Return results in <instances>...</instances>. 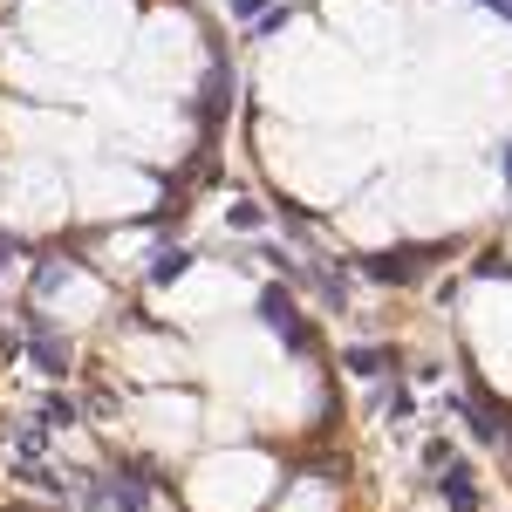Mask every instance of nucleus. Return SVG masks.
Masks as SVG:
<instances>
[{
	"instance_id": "f257e3e1",
	"label": "nucleus",
	"mask_w": 512,
	"mask_h": 512,
	"mask_svg": "<svg viewBox=\"0 0 512 512\" xmlns=\"http://www.w3.org/2000/svg\"><path fill=\"white\" fill-rule=\"evenodd\" d=\"M437 492H444V506H451V512H478V499H485V492H478V472H472V465H458V458L444 465Z\"/></svg>"
},
{
	"instance_id": "f03ea898",
	"label": "nucleus",
	"mask_w": 512,
	"mask_h": 512,
	"mask_svg": "<svg viewBox=\"0 0 512 512\" xmlns=\"http://www.w3.org/2000/svg\"><path fill=\"white\" fill-rule=\"evenodd\" d=\"M260 315L274 321V335H280V342H287V349H308V328H301V315L287 308V294H280V287H274V294H267V301H260Z\"/></svg>"
},
{
	"instance_id": "7ed1b4c3",
	"label": "nucleus",
	"mask_w": 512,
	"mask_h": 512,
	"mask_svg": "<svg viewBox=\"0 0 512 512\" xmlns=\"http://www.w3.org/2000/svg\"><path fill=\"white\" fill-rule=\"evenodd\" d=\"M424 260H437V246H424V253H376L369 274H376V280H417L410 267H424Z\"/></svg>"
},
{
	"instance_id": "20e7f679",
	"label": "nucleus",
	"mask_w": 512,
	"mask_h": 512,
	"mask_svg": "<svg viewBox=\"0 0 512 512\" xmlns=\"http://www.w3.org/2000/svg\"><path fill=\"white\" fill-rule=\"evenodd\" d=\"M110 499H117V512H144V506H151V492H144V485H137L130 472L110 478Z\"/></svg>"
},
{
	"instance_id": "39448f33",
	"label": "nucleus",
	"mask_w": 512,
	"mask_h": 512,
	"mask_svg": "<svg viewBox=\"0 0 512 512\" xmlns=\"http://www.w3.org/2000/svg\"><path fill=\"white\" fill-rule=\"evenodd\" d=\"M28 355H35V362L48 369V376H62V369H69V349H62L55 335H35V342H28Z\"/></svg>"
},
{
	"instance_id": "423d86ee",
	"label": "nucleus",
	"mask_w": 512,
	"mask_h": 512,
	"mask_svg": "<svg viewBox=\"0 0 512 512\" xmlns=\"http://www.w3.org/2000/svg\"><path fill=\"white\" fill-rule=\"evenodd\" d=\"M226 226H233V233H260V226H267V212H260V198H233V212H226Z\"/></svg>"
},
{
	"instance_id": "0eeeda50",
	"label": "nucleus",
	"mask_w": 512,
	"mask_h": 512,
	"mask_svg": "<svg viewBox=\"0 0 512 512\" xmlns=\"http://www.w3.org/2000/svg\"><path fill=\"white\" fill-rule=\"evenodd\" d=\"M451 410H458V417H465V424H472V431L485 437V444H499V424H492V417H485V410H478L472 396H451Z\"/></svg>"
},
{
	"instance_id": "6e6552de",
	"label": "nucleus",
	"mask_w": 512,
	"mask_h": 512,
	"mask_svg": "<svg viewBox=\"0 0 512 512\" xmlns=\"http://www.w3.org/2000/svg\"><path fill=\"white\" fill-rule=\"evenodd\" d=\"M185 267H192V253H164L158 267H151V280H158V287H171V280L185 274Z\"/></svg>"
},
{
	"instance_id": "1a4fd4ad",
	"label": "nucleus",
	"mask_w": 512,
	"mask_h": 512,
	"mask_svg": "<svg viewBox=\"0 0 512 512\" xmlns=\"http://www.w3.org/2000/svg\"><path fill=\"white\" fill-rule=\"evenodd\" d=\"M383 362H390L383 349H349V369H355V376H383Z\"/></svg>"
},
{
	"instance_id": "9d476101",
	"label": "nucleus",
	"mask_w": 512,
	"mask_h": 512,
	"mask_svg": "<svg viewBox=\"0 0 512 512\" xmlns=\"http://www.w3.org/2000/svg\"><path fill=\"white\" fill-rule=\"evenodd\" d=\"M48 451V431H21V458H41Z\"/></svg>"
},
{
	"instance_id": "9b49d317",
	"label": "nucleus",
	"mask_w": 512,
	"mask_h": 512,
	"mask_svg": "<svg viewBox=\"0 0 512 512\" xmlns=\"http://www.w3.org/2000/svg\"><path fill=\"white\" fill-rule=\"evenodd\" d=\"M233 14L239 21H267V0H233Z\"/></svg>"
},
{
	"instance_id": "f8f14e48",
	"label": "nucleus",
	"mask_w": 512,
	"mask_h": 512,
	"mask_svg": "<svg viewBox=\"0 0 512 512\" xmlns=\"http://www.w3.org/2000/svg\"><path fill=\"white\" fill-rule=\"evenodd\" d=\"M492 7H499V14H512V0H492Z\"/></svg>"
},
{
	"instance_id": "ddd939ff",
	"label": "nucleus",
	"mask_w": 512,
	"mask_h": 512,
	"mask_svg": "<svg viewBox=\"0 0 512 512\" xmlns=\"http://www.w3.org/2000/svg\"><path fill=\"white\" fill-rule=\"evenodd\" d=\"M506 185H512V151H506Z\"/></svg>"
}]
</instances>
